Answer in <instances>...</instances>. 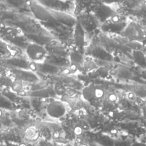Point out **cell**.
<instances>
[{"instance_id": "6da1fadb", "label": "cell", "mask_w": 146, "mask_h": 146, "mask_svg": "<svg viewBox=\"0 0 146 146\" xmlns=\"http://www.w3.org/2000/svg\"><path fill=\"white\" fill-rule=\"evenodd\" d=\"M104 95V90L94 83L88 84L82 90V96L88 102L99 100L102 99Z\"/></svg>"}, {"instance_id": "7a4b0ae2", "label": "cell", "mask_w": 146, "mask_h": 146, "mask_svg": "<svg viewBox=\"0 0 146 146\" xmlns=\"http://www.w3.org/2000/svg\"><path fill=\"white\" fill-rule=\"evenodd\" d=\"M47 112L52 117L59 118L65 114L66 108L62 102L59 100H54L47 106Z\"/></svg>"}, {"instance_id": "3957f363", "label": "cell", "mask_w": 146, "mask_h": 146, "mask_svg": "<svg viewBox=\"0 0 146 146\" xmlns=\"http://www.w3.org/2000/svg\"><path fill=\"white\" fill-rule=\"evenodd\" d=\"M26 52L30 59L33 60H38L42 59L46 55L44 48L37 44H30L27 46Z\"/></svg>"}, {"instance_id": "277c9868", "label": "cell", "mask_w": 146, "mask_h": 146, "mask_svg": "<svg viewBox=\"0 0 146 146\" xmlns=\"http://www.w3.org/2000/svg\"><path fill=\"white\" fill-rule=\"evenodd\" d=\"M75 45L78 47H82L84 43V31L79 24H78L75 31V39L74 40Z\"/></svg>"}, {"instance_id": "5b68a950", "label": "cell", "mask_w": 146, "mask_h": 146, "mask_svg": "<svg viewBox=\"0 0 146 146\" xmlns=\"http://www.w3.org/2000/svg\"><path fill=\"white\" fill-rule=\"evenodd\" d=\"M10 87L11 90L15 92H18L19 91L23 90V83L21 79H15L14 81L12 82Z\"/></svg>"}, {"instance_id": "8992f818", "label": "cell", "mask_w": 146, "mask_h": 146, "mask_svg": "<svg viewBox=\"0 0 146 146\" xmlns=\"http://www.w3.org/2000/svg\"><path fill=\"white\" fill-rule=\"evenodd\" d=\"M83 68L86 71H91L96 68V64L92 60H87L83 63Z\"/></svg>"}, {"instance_id": "52a82bcc", "label": "cell", "mask_w": 146, "mask_h": 146, "mask_svg": "<svg viewBox=\"0 0 146 146\" xmlns=\"http://www.w3.org/2000/svg\"><path fill=\"white\" fill-rule=\"evenodd\" d=\"M98 74L102 78H106L108 76V71L104 67H100L97 69Z\"/></svg>"}, {"instance_id": "ba28073f", "label": "cell", "mask_w": 146, "mask_h": 146, "mask_svg": "<svg viewBox=\"0 0 146 146\" xmlns=\"http://www.w3.org/2000/svg\"><path fill=\"white\" fill-rule=\"evenodd\" d=\"M9 52V50H8L7 46L5 44L4 42H3L1 40H0V53L5 54Z\"/></svg>"}, {"instance_id": "9c48e42d", "label": "cell", "mask_w": 146, "mask_h": 146, "mask_svg": "<svg viewBox=\"0 0 146 146\" xmlns=\"http://www.w3.org/2000/svg\"><path fill=\"white\" fill-rule=\"evenodd\" d=\"M117 99V96L115 93H111L108 95V100L111 103H115Z\"/></svg>"}, {"instance_id": "30bf717a", "label": "cell", "mask_w": 146, "mask_h": 146, "mask_svg": "<svg viewBox=\"0 0 146 146\" xmlns=\"http://www.w3.org/2000/svg\"><path fill=\"white\" fill-rule=\"evenodd\" d=\"M74 133L77 135H80L82 133V127L79 125H77L74 128Z\"/></svg>"}, {"instance_id": "8fae6325", "label": "cell", "mask_w": 146, "mask_h": 146, "mask_svg": "<svg viewBox=\"0 0 146 146\" xmlns=\"http://www.w3.org/2000/svg\"><path fill=\"white\" fill-rule=\"evenodd\" d=\"M120 20V17L117 15H113L111 17V21L113 23H117Z\"/></svg>"}, {"instance_id": "7c38bea8", "label": "cell", "mask_w": 146, "mask_h": 146, "mask_svg": "<svg viewBox=\"0 0 146 146\" xmlns=\"http://www.w3.org/2000/svg\"><path fill=\"white\" fill-rule=\"evenodd\" d=\"M29 67L32 71H35L37 70V66L34 62H31L29 64Z\"/></svg>"}, {"instance_id": "4fadbf2b", "label": "cell", "mask_w": 146, "mask_h": 146, "mask_svg": "<svg viewBox=\"0 0 146 146\" xmlns=\"http://www.w3.org/2000/svg\"><path fill=\"white\" fill-rule=\"evenodd\" d=\"M71 73V70L69 68H64L62 69V70L60 72V74L64 75H67Z\"/></svg>"}, {"instance_id": "5bb4252c", "label": "cell", "mask_w": 146, "mask_h": 146, "mask_svg": "<svg viewBox=\"0 0 146 146\" xmlns=\"http://www.w3.org/2000/svg\"><path fill=\"white\" fill-rule=\"evenodd\" d=\"M70 70H71V72H75L78 69V65L74 63H72L70 65Z\"/></svg>"}, {"instance_id": "9a60e30c", "label": "cell", "mask_w": 146, "mask_h": 146, "mask_svg": "<svg viewBox=\"0 0 146 146\" xmlns=\"http://www.w3.org/2000/svg\"><path fill=\"white\" fill-rule=\"evenodd\" d=\"M127 97L128 99L131 100H134L136 99V95L135 94L132 92H129L127 94Z\"/></svg>"}, {"instance_id": "2e32d148", "label": "cell", "mask_w": 146, "mask_h": 146, "mask_svg": "<svg viewBox=\"0 0 146 146\" xmlns=\"http://www.w3.org/2000/svg\"><path fill=\"white\" fill-rule=\"evenodd\" d=\"M117 74V71L115 69H111L108 71V75L111 76H115Z\"/></svg>"}, {"instance_id": "e0dca14e", "label": "cell", "mask_w": 146, "mask_h": 146, "mask_svg": "<svg viewBox=\"0 0 146 146\" xmlns=\"http://www.w3.org/2000/svg\"><path fill=\"white\" fill-rule=\"evenodd\" d=\"M17 94L18 95L21 96H26L27 95V94H26V91H25V90H22L19 91V92H17Z\"/></svg>"}, {"instance_id": "ac0fdd59", "label": "cell", "mask_w": 146, "mask_h": 146, "mask_svg": "<svg viewBox=\"0 0 146 146\" xmlns=\"http://www.w3.org/2000/svg\"><path fill=\"white\" fill-rule=\"evenodd\" d=\"M47 101V98L46 97H41L39 99V102L40 103H46Z\"/></svg>"}, {"instance_id": "d6986e66", "label": "cell", "mask_w": 146, "mask_h": 146, "mask_svg": "<svg viewBox=\"0 0 146 146\" xmlns=\"http://www.w3.org/2000/svg\"><path fill=\"white\" fill-rule=\"evenodd\" d=\"M108 116L111 117H113L114 116H115V112L113 111H110L108 112Z\"/></svg>"}, {"instance_id": "ffe728a7", "label": "cell", "mask_w": 146, "mask_h": 146, "mask_svg": "<svg viewBox=\"0 0 146 146\" xmlns=\"http://www.w3.org/2000/svg\"><path fill=\"white\" fill-rule=\"evenodd\" d=\"M25 4L27 6H31L32 5V2L31 1H26L25 2Z\"/></svg>"}, {"instance_id": "44dd1931", "label": "cell", "mask_w": 146, "mask_h": 146, "mask_svg": "<svg viewBox=\"0 0 146 146\" xmlns=\"http://www.w3.org/2000/svg\"><path fill=\"white\" fill-rule=\"evenodd\" d=\"M75 93V91H74V90H68V94L70 95H74Z\"/></svg>"}, {"instance_id": "7402d4cb", "label": "cell", "mask_w": 146, "mask_h": 146, "mask_svg": "<svg viewBox=\"0 0 146 146\" xmlns=\"http://www.w3.org/2000/svg\"><path fill=\"white\" fill-rule=\"evenodd\" d=\"M110 132H111V133H112V134H116V133H117V131L116 129H112L111 131H110Z\"/></svg>"}, {"instance_id": "603a6c76", "label": "cell", "mask_w": 146, "mask_h": 146, "mask_svg": "<svg viewBox=\"0 0 146 146\" xmlns=\"http://www.w3.org/2000/svg\"><path fill=\"white\" fill-rule=\"evenodd\" d=\"M54 136L55 137H58L59 136V132L57 131H55L54 132Z\"/></svg>"}, {"instance_id": "cb8c5ba5", "label": "cell", "mask_w": 146, "mask_h": 146, "mask_svg": "<svg viewBox=\"0 0 146 146\" xmlns=\"http://www.w3.org/2000/svg\"><path fill=\"white\" fill-rule=\"evenodd\" d=\"M19 115H20V116H24V115H25V114H26L25 111H23V110L20 111L19 112Z\"/></svg>"}, {"instance_id": "d4e9b609", "label": "cell", "mask_w": 146, "mask_h": 146, "mask_svg": "<svg viewBox=\"0 0 146 146\" xmlns=\"http://www.w3.org/2000/svg\"><path fill=\"white\" fill-rule=\"evenodd\" d=\"M74 82H72V81H71V82H70L69 83H68V85L69 86H72L74 84Z\"/></svg>"}, {"instance_id": "484cf974", "label": "cell", "mask_w": 146, "mask_h": 146, "mask_svg": "<svg viewBox=\"0 0 146 146\" xmlns=\"http://www.w3.org/2000/svg\"><path fill=\"white\" fill-rule=\"evenodd\" d=\"M19 146H26V145H25V144H22L19 145Z\"/></svg>"}, {"instance_id": "4316f807", "label": "cell", "mask_w": 146, "mask_h": 146, "mask_svg": "<svg viewBox=\"0 0 146 146\" xmlns=\"http://www.w3.org/2000/svg\"><path fill=\"white\" fill-rule=\"evenodd\" d=\"M79 146H87V145L85 144H80Z\"/></svg>"}]
</instances>
